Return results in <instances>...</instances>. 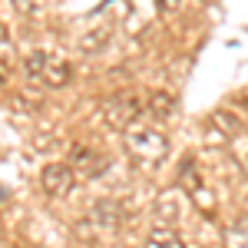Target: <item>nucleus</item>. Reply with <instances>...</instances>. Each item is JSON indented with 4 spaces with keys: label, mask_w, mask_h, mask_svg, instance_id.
I'll return each instance as SVG.
<instances>
[{
    "label": "nucleus",
    "mask_w": 248,
    "mask_h": 248,
    "mask_svg": "<svg viewBox=\"0 0 248 248\" xmlns=\"http://www.w3.org/2000/svg\"><path fill=\"white\" fill-rule=\"evenodd\" d=\"M123 136H126V153L133 155L136 166L153 169V166H159L169 155V136L162 133V129H155L153 123H142L139 119Z\"/></svg>",
    "instance_id": "obj_1"
},
{
    "label": "nucleus",
    "mask_w": 248,
    "mask_h": 248,
    "mask_svg": "<svg viewBox=\"0 0 248 248\" xmlns=\"http://www.w3.org/2000/svg\"><path fill=\"white\" fill-rule=\"evenodd\" d=\"M23 73L33 83H40V86L60 90V86L70 83V63L53 57V53H46V50H33L30 57L23 60Z\"/></svg>",
    "instance_id": "obj_2"
},
{
    "label": "nucleus",
    "mask_w": 248,
    "mask_h": 248,
    "mask_svg": "<svg viewBox=\"0 0 248 248\" xmlns=\"http://www.w3.org/2000/svg\"><path fill=\"white\" fill-rule=\"evenodd\" d=\"M139 113H142V103L133 90H119V93L109 96V103L103 106V123L109 129H129L133 123H139Z\"/></svg>",
    "instance_id": "obj_3"
},
{
    "label": "nucleus",
    "mask_w": 248,
    "mask_h": 248,
    "mask_svg": "<svg viewBox=\"0 0 248 248\" xmlns=\"http://www.w3.org/2000/svg\"><path fill=\"white\" fill-rule=\"evenodd\" d=\"M73 179H77V172H73V166H66V162H46L40 169V186H43L46 195H53V199L70 195Z\"/></svg>",
    "instance_id": "obj_4"
},
{
    "label": "nucleus",
    "mask_w": 248,
    "mask_h": 248,
    "mask_svg": "<svg viewBox=\"0 0 248 248\" xmlns=\"http://www.w3.org/2000/svg\"><path fill=\"white\" fill-rule=\"evenodd\" d=\"M70 166H73L83 179H99L103 172L109 169L106 155L96 153L93 146H73V153H70Z\"/></svg>",
    "instance_id": "obj_5"
},
{
    "label": "nucleus",
    "mask_w": 248,
    "mask_h": 248,
    "mask_svg": "<svg viewBox=\"0 0 248 248\" xmlns=\"http://www.w3.org/2000/svg\"><path fill=\"white\" fill-rule=\"evenodd\" d=\"M146 109H149V116L153 119H172L175 116V109H179V103H175V96L169 93V90H155L153 96H149V103H146Z\"/></svg>",
    "instance_id": "obj_6"
},
{
    "label": "nucleus",
    "mask_w": 248,
    "mask_h": 248,
    "mask_svg": "<svg viewBox=\"0 0 248 248\" xmlns=\"http://www.w3.org/2000/svg\"><path fill=\"white\" fill-rule=\"evenodd\" d=\"M222 248H248V218H235L222 229Z\"/></svg>",
    "instance_id": "obj_7"
},
{
    "label": "nucleus",
    "mask_w": 248,
    "mask_h": 248,
    "mask_svg": "<svg viewBox=\"0 0 248 248\" xmlns=\"http://www.w3.org/2000/svg\"><path fill=\"white\" fill-rule=\"evenodd\" d=\"M182 189L195 195V192L202 189V179H199V166H195V159H182V166H179V179H175Z\"/></svg>",
    "instance_id": "obj_8"
},
{
    "label": "nucleus",
    "mask_w": 248,
    "mask_h": 248,
    "mask_svg": "<svg viewBox=\"0 0 248 248\" xmlns=\"http://www.w3.org/2000/svg\"><path fill=\"white\" fill-rule=\"evenodd\" d=\"M149 248H186L175 229H153L149 232Z\"/></svg>",
    "instance_id": "obj_9"
},
{
    "label": "nucleus",
    "mask_w": 248,
    "mask_h": 248,
    "mask_svg": "<svg viewBox=\"0 0 248 248\" xmlns=\"http://www.w3.org/2000/svg\"><path fill=\"white\" fill-rule=\"evenodd\" d=\"M93 218L103 225V229H113V225H119L123 212H119V205H116V202H99V205L93 209Z\"/></svg>",
    "instance_id": "obj_10"
},
{
    "label": "nucleus",
    "mask_w": 248,
    "mask_h": 248,
    "mask_svg": "<svg viewBox=\"0 0 248 248\" xmlns=\"http://www.w3.org/2000/svg\"><path fill=\"white\" fill-rule=\"evenodd\" d=\"M155 3H159V7H162V10H175V7H179V3H182V0H155Z\"/></svg>",
    "instance_id": "obj_11"
},
{
    "label": "nucleus",
    "mask_w": 248,
    "mask_h": 248,
    "mask_svg": "<svg viewBox=\"0 0 248 248\" xmlns=\"http://www.w3.org/2000/svg\"><path fill=\"white\" fill-rule=\"evenodd\" d=\"M14 3H17V7H20V10H23V14H27L30 7H33V0H14Z\"/></svg>",
    "instance_id": "obj_12"
},
{
    "label": "nucleus",
    "mask_w": 248,
    "mask_h": 248,
    "mask_svg": "<svg viewBox=\"0 0 248 248\" xmlns=\"http://www.w3.org/2000/svg\"><path fill=\"white\" fill-rule=\"evenodd\" d=\"M3 40H7V27L0 23V43H3Z\"/></svg>",
    "instance_id": "obj_13"
}]
</instances>
